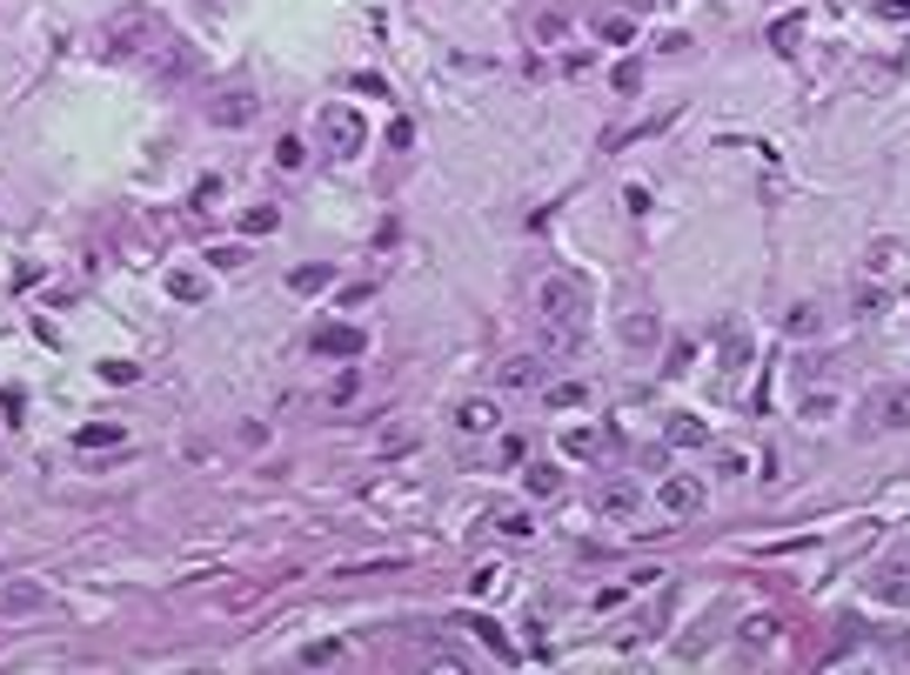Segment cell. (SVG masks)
<instances>
[{"label":"cell","instance_id":"30","mask_svg":"<svg viewBox=\"0 0 910 675\" xmlns=\"http://www.w3.org/2000/svg\"><path fill=\"white\" fill-rule=\"evenodd\" d=\"M736 368H743V342H736V334H730V348H723V375L736 381Z\"/></svg>","mask_w":910,"mask_h":675},{"label":"cell","instance_id":"15","mask_svg":"<svg viewBox=\"0 0 910 675\" xmlns=\"http://www.w3.org/2000/svg\"><path fill=\"white\" fill-rule=\"evenodd\" d=\"M74 442H80V449H121V421H88Z\"/></svg>","mask_w":910,"mask_h":675},{"label":"cell","instance_id":"27","mask_svg":"<svg viewBox=\"0 0 910 675\" xmlns=\"http://www.w3.org/2000/svg\"><path fill=\"white\" fill-rule=\"evenodd\" d=\"M134 375H141L134 362H101V381H134Z\"/></svg>","mask_w":910,"mask_h":675},{"label":"cell","instance_id":"4","mask_svg":"<svg viewBox=\"0 0 910 675\" xmlns=\"http://www.w3.org/2000/svg\"><path fill=\"white\" fill-rule=\"evenodd\" d=\"M656 509H664V516H697L703 509V482L697 475H664V482H656Z\"/></svg>","mask_w":910,"mask_h":675},{"label":"cell","instance_id":"32","mask_svg":"<svg viewBox=\"0 0 910 675\" xmlns=\"http://www.w3.org/2000/svg\"><path fill=\"white\" fill-rule=\"evenodd\" d=\"M877 14H884V21H903V14H910V0H877Z\"/></svg>","mask_w":910,"mask_h":675},{"label":"cell","instance_id":"28","mask_svg":"<svg viewBox=\"0 0 910 675\" xmlns=\"http://www.w3.org/2000/svg\"><path fill=\"white\" fill-rule=\"evenodd\" d=\"M208 262H215V268H241V262H248V247H215Z\"/></svg>","mask_w":910,"mask_h":675},{"label":"cell","instance_id":"13","mask_svg":"<svg viewBox=\"0 0 910 675\" xmlns=\"http://www.w3.org/2000/svg\"><path fill=\"white\" fill-rule=\"evenodd\" d=\"M489 522H495V535H509V542H529V535H536L529 509H509V501H503V509H489Z\"/></svg>","mask_w":910,"mask_h":675},{"label":"cell","instance_id":"18","mask_svg":"<svg viewBox=\"0 0 910 675\" xmlns=\"http://www.w3.org/2000/svg\"><path fill=\"white\" fill-rule=\"evenodd\" d=\"M282 228V208H248L241 214V234H275Z\"/></svg>","mask_w":910,"mask_h":675},{"label":"cell","instance_id":"17","mask_svg":"<svg viewBox=\"0 0 910 675\" xmlns=\"http://www.w3.org/2000/svg\"><path fill=\"white\" fill-rule=\"evenodd\" d=\"M523 488H529L536 501H549V495H562V475H556V468L542 462V468H529V475H523Z\"/></svg>","mask_w":910,"mask_h":675},{"label":"cell","instance_id":"25","mask_svg":"<svg viewBox=\"0 0 910 675\" xmlns=\"http://www.w3.org/2000/svg\"><path fill=\"white\" fill-rule=\"evenodd\" d=\"M797 34H803V14H790V21H777V47H797Z\"/></svg>","mask_w":910,"mask_h":675},{"label":"cell","instance_id":"20","mask_svg":"<svg viewBox=\"0 0 910 675\" xmlns=\"http://www.w3.org/2000/svg\"><path fill=\"white\" fill-rule=\"evenodd\" d=\"M583 401H590L583 381H556V388H549V408H583Z\"/></svg>","mask_w":910,"mask_h":675},{"label":"cell","instance_id":"21","mask_svg":"<svg viewBox=\"0 0 910 675\" xmlns=\"http://www.w3.org/2000/svg\"><path fill=\"white\" fill-rule=\"evenodd\" d=\"M301 662H308V668H321V662H342V642H308V649H301Z\"/></svg>","mask_w":910,"mask_h":675},{"label":"cell","instance_id":"22","mask_svg":"<svg viewBox=\"0 0 910 675\" xmlns=\"http://www.w3.org/2000/svg\"><path fill=\"white\" fill-rule=\"evenodd\" d=\"M503 582H509V568H475V582H469V588H475V596H495Z\"/></svg>","mask_w":910,"mask_h":675},{"label":"cell","instance_id":"31","mask_svg":"<svg viewBox=\"0 0 910 675\" xmlns=\"http://www.w3.org/2000/svg\"><path fill=\"white\" fill-rule=\"evenodd\" d=\"M562 34V14H536V41H556Z\"/></svg>","mask_w":910,"mask_h":675},{"label":"cell","instance_id":"26","mask_svg":"<svg viewBox=\"0 0 910 675\" xmlns=\"http://www.w3.org/2000/svg\"><path fill=\"white\" fill-rule=\"evenodd\" d=\"M275 161H282V167H301V161H308V147H301V141H282V147H275Z\"/></svg>","mask_w":910,"mask_h":675},{"label":"cell","instance_id":"5","mask_svg":"<svg viewBox=\"0 0 910 675\" xmlns=\"http://www.w3.org/2000/svg\"><path fill=\"white\" fill-rule=\"evenodd\" d=\"M636 509H643V488H636V482H623V475H616V482H603V488H596V516H603V522H629Z\"/></svg>","mask_w":910,"mask_h":675},{"label":"cell","instance_id":"12","mask_svg":"<svg viewBox=\"0 0 910 675\" xmlns=\"http://www.w3.org/2000/svg\"><path fill=\"white\" fill-rule=\"evenodd\" d=\"M877 414H884V429H910V381L884 388V395H877Z\"/></svg>","mask_w":910,"mask_h":675},{"label":"cell","instance_id":"24","mask_svg":"<svg viewBox=\"0 0 910 675\" xmlns=\"http://www.w3.org/2000/svg\"><path fill=\"white\" fill-rule=\"evenodd\" d=\"M469 629H475V635H482V642H489V649H495V655H516V649H509V642H503V629H495V622H469Z\"/></svg>","mask_w":910,"mask_h":675},{"label":"cell","instance_id":"23","mask_svg":"<svg viewBox=\"0 0 910 675\" xmlns=\"http://www.w3.org/2000/svg\"><path fill=\"white\" fill-rule=\"evenodd\" d=\"M355 388H362V375H355V368H349V375H342V381H336V388H328V401H336V408H349V401H355Z\"/></svg>","mask_w":910,"mask_h":675},{"label":"cell","instance_id":"6","mask_svg":"<svg viewBox=\"0 0 910 675\" xmlns=\"http://www.w3.org/2000/svg\"><path fill=\"white\" fill-rule=\"evenodd\" d=\"M47 609V588L28 582V575H8L0 582V616H41Z\"/></svg>","mask_w":910,"mask_h":675},{"label":"cell","instance_id":"9","mask_svg":"<svg viewBox=\"0 0 910 675\" xmlns=\"http://www.w3.org/2000/svg\"><path fill=\"white\" fill-rule=\"evenodd\" d=\"M656 334H664V321H656V308H629L623 314V342L643 355V348H656Z\"/></svg>","mask_w":910,"mask_h":675},{"label":"cell","instance_id":"14","mask_svg":"<svg viewBox=\"0 0 910 675\" xmlns=\"http://www.w3.org/2000/svg\"><path fill=\"white\" fill-rule=\"evenodd\" d=\"M703 442H710V421H697V414L670 421V449H703Z\"/></svg>","mask_w":910,"mask_h":675},{"label":"cell","instance_id":"19","mask_svg":"<svg viewBox=\"0 0 910 675\" xmlns=\"http://www.w3.org/2000/svg\"><path fill=\"white\" fill-rule=\"evenodd\" d=\"M288 288H295V295H315V288H328V268H321V262H308V268H295V275H288Z\"/></svg>","mask_w":910,"mask_h":675},{"label":"cell","instance_id":"1","mask_svg":"<svg viewBox=\"0 0 910 675\" xmlns=\"http://www.w3.org/2000/svg\"><path fill=\"white\" fill-rule=\"evenodd\" d=\"M536 321H542V348L549 355H575L583 348V328H590V288L575 275H562V268H549L536 281Z\"/></svg>","mask_w":910,"mask_h":675},{"label":"cell","instance_id":"16","mask_svg":"<svg viewBox=\"0 0 910 675\" xmlns=\"http://www.w3.org/2000/svg\"><path fill=\"white\" fill-rule=\"evenodd\" d=\"M168 295H175V301H201V295H208V281H201L195 268H168Z\"/></svg>","mask_w":910,"mask_h":675},{"label":"cell","instance_id":"2","mask_svg":"<svg viewBox=\"0 0 910 675\" xmlns=\"http://www.w3.org/2000/svg\"><path fill=\"white\" fill-rule=\"evenodd\" d=\"M161 34H168V27H161L147 8H128V14L108 21V54H121V60H128V54H154Z\"/></svg>","mask_w":910,"mask_h":675},{"label":"cell","instance_id":"7","mask_svg":"<svg viewBox=\"0 0 910 675\" xmlns=\"http://www.w3.org/2000/svg\"><path fill=\"white\" fill-rule=\"evenodd\" d=\"M315 348H321V355H336V362H355V355L369 348V334H362V328H342V321H336V328H321V334H315Z\"/></svg>","mask_w":910,"mask_h":675},{"label":"cell","instance_id":"11","mask_svg":"<svg viewBox=\"0 0 910 675\" xmlns=\"http://www.w3.org/2000/svg\"><path fill=\"white\" fill-rule=\"evenodd\" d=\"M870 588H877L884 602H910V568H903V562H884V568L870 575Z\"/></svg>","mask_w":910,"mask_h":675},{"label":"cell","instance_id":"3","mask_svg":"<svg viewBox=\"0 0 910 675\" xmlns=\"http://www.w3.org/2000/svg\"><path fill=\"white\" fill-rule=\"evenodd\" d=\"M321 134H328V154H342V161H355L362 141H369V128H362L355 108H321Z\"/></svg>","mask_w":910,"mask_h":675},{"label":"cell","instance_id":"10","mask_svg":"<svg viewBox=\"0 0 910 675\" xmlns=\"http://www.w3.org/2000/svg\"><path fill=\"white\" fill-rule=\"evenodd\" d=\"M255 114H262V101H255V95H228V101H215V108H208V121H215V128H248Z\"/></svg>","mask_w":910,"mask_h":675},{"label":"cell","instance_id":"29","mask_svg":"<svg viewBox=\"0 0 910 675\" xmlns=\"http://www.w3.org/2000/svg\"><path fill=\"white\" fill-rule=\"evenodd\" d=\"M562 449H569V455H596V435H590V429H575V435H569Z\"/></svg>","mask_w":910,"mask_h":675},{"label":"cell","instance_id":"8","mask_svg":"<svg viewBox=\"0 0 910 675\" xmlns=\"http://www.w3.org/2000/svg\"><path fill=\"white\" fill-rule=\"evenodd\" d=\"M456 429H462V435H495V429H503V408L475 395V401H462V408H456Z\"/></svg>","mask_w":910,"mask_h":675}]
</instances>
